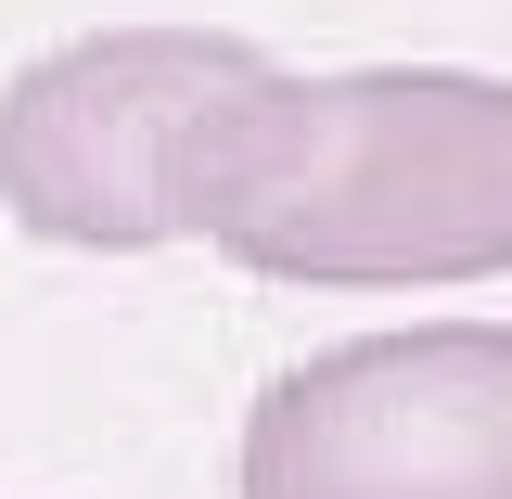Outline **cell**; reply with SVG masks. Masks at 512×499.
Here are the masks:
<instances>
[{
	"mask_svg": "<svg viewBox=\"0 0 512 499\" xmlns=\"http://www.w3.org/2000/svg\"><path fill=\"white\" fill-rule=\"evenodd\" d=\"M180 244L308 295H436L512 269V77L256 64L167 141Z\"/></svg>",
	"mask_w": 512,
	"mask_h": 499,
	"instance_id": "1",
	"label": "cell"
},
{
	"mask_svg": "<svg viewBox=\"0 0 512 499\" xmlns=\"http://www.w3.org/2000/svg\"><path fill=\"white\" fill-rule=\"evenodd\" d=\"M244 499H512V320L346 333L244 410Z\"/></svg>",
	"mask_w": 512,
	"mask_h": 499,
	"instance_id": "2",
	"label": "cell"
},
{
	"mask_svg": "<svg viewBox=\"0 0 512 499\" xmlns=\"http://www.w3.org/2000/svg\"><path fill=\"white\" fill-rule=\"evenodd\" d=\"M256 39L231 26H90L64 52L0 77V218L64 256H154L180 244L167 141L218 90L256 77Z\"/></svg>",
	"mask_w": 512,
	"mask_h": 499,
	"instance_id": "3",
	"label": "cell"
}]
</instances>
